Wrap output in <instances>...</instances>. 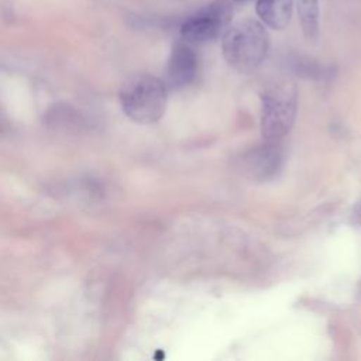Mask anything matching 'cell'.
Wrapping results in <instances>:
<instances>
[{
  "label": "cell",
  "instance_id": "cell-7",
  "mask_svg": "<svg viewBox=\"0 0 361 361\" xmlns=\"http://www.w3.org/2000/svg\"><path fill=\"white\" fill-rule=\"evenodd\" d=\"M295 0H257V14L261 21L274 30L285 28L292 17Z\"/></svg>",
  "mask_w": 361,
  "mask_h": 361
},
{
  "label": "cell",
  "instance_id": "cell-9",
  "mask_svg": "<svg viewBox=\"0 0 361 361\" xmlns=\"http://www.w3.org/2000/svg\"><path fill=\"white\" fill-rule=\"evenodd\" d=\"M45 123L55 128H68V126H79L80 117L75 111H71L69 107L58 104L47 113Z\"/></svg>",
  "mask_w": 361,
  "mask_h": 361
},
{
  "label": "cell",
  "instance_id": "cell-3",
  "mask_svg": "<svg viewBox=\"0 0 361 361\" xmlns=\"http://www.w3.org/2000/svg\"><path fill=\"white\" fill-rule=\"evenodd\" d=\"M298 110L295 85L279 82L269 86L262 94L261 133L267 141H278L293 126Z\"/></svg>",
  "mask_w": 361,
  "mask_h": 361
},
{
  "label": "cell",
  "instance_id": "cell-4",
  "mask_svg": "<svg viewBox=\"0 0 361 361\" xmlns=\"http://www.w3.org/2000/svg\"><path fill=\"white\" fill-rule=\"evenodd\" d=\"M233 18V7L228 0H214L180 24V37L188 44H204L227 30Z\"/></svg>",
  "mask_w": 361,
  "mask_h": 361
},
{
  "label": "cell",
  "instance_id": "cell-1",
  "mask_svg": "<svg viewBox=\"0 0 361 361\" xmlns=\"http://www.w3.org/2000/svg\"><path fill=\"white\" fill-rule=\"evenodd\" d=\"M269 37L265 27L257 20H243L228 25L221 37V49L226 61L240 72H251L267 56Z\"/></svg>",
  "mask_w": 361,
  "mask_h": 361
},
{
  "label": "cell",
  "instance_id": "cell-10",
  "mask_svg": "<svg viewBox=\"0 0 361 361\" xmlns=\"http://www.w3.org/2000/svg\"><path fill=\"white\" fill-rule=\"evenodd\" d=\"M3 126H4V124H3V117H1V114H0V131L3 130Z\"/></svg>",
  "mask_w": 361,
  "mask_h": 361
},
{
  "label": "cell",
  "instance_id": "cell-6",
  "mask_svg": "<svg viewBox=\"0 0 361 361\" xmlns=\"http://www.w3.org/2000/svg\"><path fill=\"white\" fill-rule=\"evenodd\" d=\"M281 148L278 141H267V144L248 152L244 158V171L257 179H267L272 176L281 164Z\"/></svg>",
  "mask_w": 361,
  "mask_h": 361
},
{
  "label": "cell",
  "instance_id": "cell-2",
  "mask_svg": "<svg viewBox=\"0 0 361 361\" xmlns=\"http://www.w3.org/2000/svg\"><path fill=\"white\" fill-rule=\"evenodd\" d=\"M120 103L131 120L141 124L155 123L165 111L166 86L152 75L137 73L123 83Z\"/></svg>",
  "mask_w": 361,
  "mask_h": 361
},
{
  "label": "cell",
  "instance_id": "cell-11",
  "mask_svg": "<svg viewBox=\"0 0 361 361\" xmlns=\"http://www.w3.org/2000/svg\"><path fill=\"white\" fill-rule=\"evenodd\" d=\"M234 1H237V3H244V1H248V0H234Z\"/></svg>",
  "mask_w": 361,
  "mask_h": 361
},
{
  "label": "cell",
  "instance_id": "cell-8",
  "mask_svg": "<svg viewBox=\"0 0 361 361\" xmlns=\"http://www.w3.org/2000/svg\"><path fill=\"white\" fill-rule=\"evenodd\" d=\"M298 16L303 35L313 39L319 30V1L317 0H296Z\"/></svg>",
  "mask_w": 361,
  "mask_h": 361
},
{
  "label": "cell",
  "instance_id": "cell-5",
  "mask_svg": "<svg viewBox=\"0 0 361 361\" xmlns=\"http://www.w3.org/2000/svg\"><path fill=\"white\" fill-rule=\"evenodd\" d=\"M197 71V59L188 42L179 41L172 47L165 68L164 83L166 89H180L189 85Z\"/></svg>",
  "mask_w": 361,
  "mask_h": 361
}]
</instances>
